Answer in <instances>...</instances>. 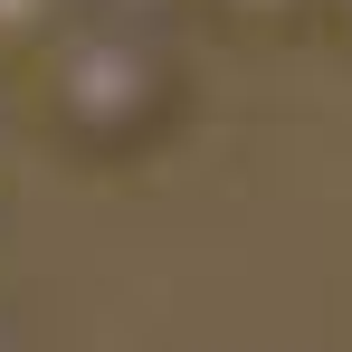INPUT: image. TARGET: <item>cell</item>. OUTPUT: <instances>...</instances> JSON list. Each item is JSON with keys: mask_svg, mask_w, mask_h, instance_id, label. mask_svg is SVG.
Segmentation results:
<instances>
[{"mask_svg": "<svg viewBox=\"0 0 352 352\" xmlns=\"http://www.w3.org/2000/svg\"><path fill=\"white\" fill-rule=\"evenodd\" d=\"M38 76V115L76 162H133L153 153L181 115V58L172 38H143V29H115V19H76L48 58L29 67Z\"/></svg>", "mask_w": 352, "mask_h": 352, "instance_id": "obj_1", "label": "cell"}, {"mask_svg": "<svg viewBox=\"0 0 352 352\" xmlns=\"http://www.w3.org/2000/svg\"><path fill=\"white\" fill-rule=\"evenodd\" d=\"M76 19H86L76 0H0V67H38Z\"/></svg>", "mask_w": 352, "mask_h": 352, "instance_id": "obj_2", "label": "cell"}, {"mask_svg": "<svg viewBox=\"0 0 352 352\" xmlns=\"http://www.w3.org/2000/svg\"><path fill=\"white\" fill-rule=\"evenodd\" d=\"M210 19H229V29H248V38H276V29H295V19H314L324 0H200Z\"/></svg>", "mask_w": 352, "mask_h": 352, "instance_id": "obj_3", "label": "cell"}, {"mask_svg": "<svg viewBox=\"0 0 352 352\" xmlns=\"http://www.w3.org/2000/svg\"><path fill=\"white\" fill-rule=\"evenodd\" d=\"M86 19H115V29H143V38H172L190 19V0H76Z\"/></svg>", "mask_w": 352, "mask_h": 352, "instance_id": "obj_4", "label": "cell"}, {"mask_svg": "<svg viewBox=\"0 0 352 352\" xmlns=\"http://www.w3.org/2000/svg\"><path fill=\"white\" fill-rule=\"evenodd\" d=\"M324 19H333V38L352 48V0H324Z\"/></svg>", "mask_w": 352, "mask_h": 352, "instance_id": "obj_5", "label": "cell"}]
</instances>
